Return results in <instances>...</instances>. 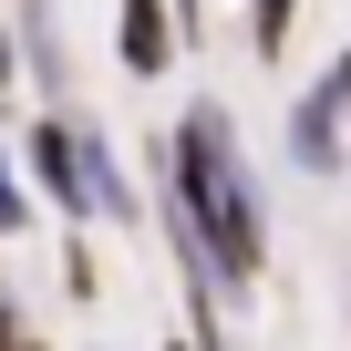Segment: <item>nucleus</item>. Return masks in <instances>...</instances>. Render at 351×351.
<instances>
[{"label": "nucleus", "instance_id": "nucleus-4", "mask_svg": "<svg viewBox=\"0 0 351 351\" xmlns=\"http://www.w3.org/2000/svg\"><path fill=\"white\" fill-rule=\"evenodd\" d=\"M0 228H21V186H11V165H0Z\"/></svg>", "mask_w": 351, "mask_h": 351}, {"label": "nucleus", "instance_id": "nucleus-5", "mask_svg": "<svg viewBox=\"0 0 351 351\" xmlns=\"http://www.w3.org/2000/svg\"><path fill=\"white\" fill-rule=\"evenodd\" d=\"M279 21H289V0H258V42H279Z\"/></svg>", "mask_w": 351, "mask_h": 351}, {"label": "nucleus", "instance_id": "nucleus-6", "mask_svg": "<svg viewBox=\"0 0 351 351\" xmlns=\"http://www.w3.org/2000/svg\"><path fill=\"white\" fill-rule=\"evenodd\" d=\"M0 351H11V310H0Z\"/></svg>", "mask_w": 351, "mask_h": 351}, {"label": "nucleus", "instance_id": "nucleus-1", "mask_svg": "<svg viewBox=\"0 0 351 351\" xmlns=\"http://www.w3.org/2000/svg\"><path fill=\"white\" fill-rule=\"evenodd\" d=\"M176 165H186V207H197V228L217 238V258H228V269H248V258H258V207H248V186H238L228 114H186V145H176Z\"/></svg>", "mask_w": 351, "mask_h": 351}, {"label": "nucleus", "instance_id": "nucleus-3", "mask_svg": "<svg viewBox=\"0 0 351 351\" xmlns=\"http://www.w3.org/2000/svg\"><path fill=\"white\" fill-rule=\"evenodd\" d=\"M124 62L165 73V0H124Z\"/></svg>", "mask_w": 351, "mask_h": 351}, {"label": "nucleus", "instance_id": "nucleus-2", "mask_svg": "<svg viewBox=\"0 0 351 351\" xmlns=\"http://www.w3.org/2000/svg\"><path fill=\"white\" fill-rule=\"evenodd\" d=\"M32 165L52 176V197H62V207L93 186V176H83V134H62V124H42V134H32Z\"/></svg>", "mask_w": 351, "mask_h": 351}, {"label": "nucleus", "instance_id": "nucleus-7", "mask_svg": "<svg viewBox=\"0 0 351 351\" xmlns=\"http://www.w3.org/2000/svg\"><path fill=\"white\" fill-rule=\"evenodd\" d=\"M0 73H11V42H0Z\"/></svg>", "mask_w": 351, "mask_h": 351}]
</instances>
